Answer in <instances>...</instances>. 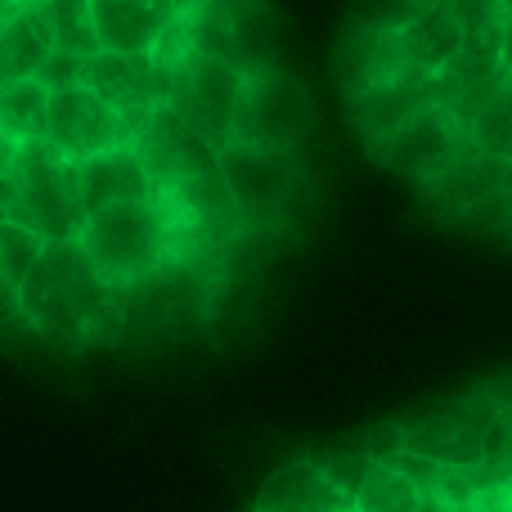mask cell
<instances>
[{"instance_id":"cell-18","label":"cell","mask_w":512,"mask_h":512,"mask_svg":"<svg viewBox=\"0 0 512 512\" xmlns=\"http://www.w3.org/2000/svg\"><path fill=\"white\" fill-rule=\"evenodd\" d=\"M176 0H90V23H95L99 50L117 54H149L158 36L176 18Z\"/></svg>"},{"instance_id":"cell-22","label":"cell","mask_w":512,"mask_h":512,"mask_svg":"<svg viewBox=\"0 0 512 512\" xmlns=\"http://www.w3.org/2000/svg\"><path fill=\"white\" fill-rule=\"evenodd\" d=\"M50 32H45L41 14L32 5H23L14 18L0 23V86H14L23 77H36V68L50 54Z\"/></svg>"},{"instance_id":"cell-31","label":"cell","mask_w":512,"mask_h":512,"mask_svg":"<svg viewBox=\"0 0 512 512\" xmlns=\"http://www.w3.org/2000/svg\"><path fill=\"white\" fill-rule=\"evenodd\" d=\"M508 72H512V68H508Z\"/></svg>"},{"instance_id":"cell-14","label":"cell","mask_w":512,"mask_h":512,"mask_svg":"<svg viewBox=\"0 0 512 512\" xmlns=\"http://www.w3.org/2000/svg\"><path fill=\"white\" fill-rule=\"evenodd\" d=\"M508 189H512V162L472 149L459 162H450L441 176L427 180L423 198H427V207H441L454 221H468L472 212H481L490 198L508 194Z\"/></svg>"},{"instance_id":"cell-10","label":"cell","mask_w":512,"mask_h":512,"mask_svg":"<svg viewBox=\"0 0 512 512\" xmlns=\"http://www.w3.org/2000/svg\"><path fill=\"white\" fill-rule=\"evenodd\" d=\"M41 140L59 158L81 162L90 153L113 149V144H131V122L113 104H104L90 86H63V90H50Z\"/></svg>"},{"instance_id":"cell-29","label":"cell","mask_w":512,"mask_h":512,"mask_svg":"<svg viewBox=\"0 0 512 512\" xmlns=\"http://www.w3.org/2000/svg\"><path fill=\"white\" fill-rule=\"evenodd\" d=\"M364 450L373 454V459H391V454L400 450V423H382V427H373L369 432V441H364Z\"/></svg>"},{"instance_id":"cell-4","label":"cell","mask_w":512,"mask_h":512,"mask_svg":"<svg viewBox=\"0 0 512 512\" xmlns=\"http://www.w3.org/2000/svg\"><path fill=\"white\" fill-rule=\"evenodd\" d=\"M230 203L239 212L243 230L279 234L292 225L301 198H306V171L301 158L288 149H256V144H225L216 153Z\"/></svg>"},{"instance_id":"cell-2","label":"cell","mask_w":512,"mask_h":512,"mask_svg":"<svg viewBox=\"0 0 512 512\" xmlns=\"http://www.w3.org/2000/svg\"><path fill=\"white\" fill-rule=\"evenodd\" d=\"M212 306L216 292L203 256H171L144 279L113 288V337H158L198 328V319Z\"/></svg>"},{"instance_id":"cell-20","label":"cell","mask_w":512,"mask_h":512,"mask_svg":"<svg viewBox=\"0 0 512 512\" xmlns=\"http://www.w3.org/2000/svg\"><path fill=\"white\" fill-rule=\"evenodd\" d=\"M463 41H468V36H463V27L454 23L450 5H427L400 23V45H405L409 68L432 72V77L463 50Z\"/></svg>"},{"instance_id":"cell-11","label":"cell","mask_w":512,"mask_h":512,"mask_svg":"<svg viewBox=\"0 0 512 512\" xmlns=\"http://www.w3.org/2000/svg\"><path fill=\"white\" fill-rule=\"evenodd\" d=\"M81 86H90L104 104L131 122V135L149 108L167 104L171 90V68H162L153 54H117V50H95L81 59Z\"/></svg>"},{"instance_id":"cell-21","label":"cell","mask_w":512,"mask_h":512,"mask_svg":"<svg viewBox=\"0 0 512 512\" xmlns=\"http://www.w3.org/2000/svg\"><path fill=\"white\" fill-rule=\"evenodd\" d=\"M355 508L360 512H468L459 504H450L445 495L418 486L414 477L396 472L391 463H373V472L364 477L360 495H355Z\"/></svg>"},{"instance_id":"cell-12","label":"cell","mask_w":512,"mask_h":512,"mask_svg":"<svg viewBox=\"0 0 512 512\" xmlns=\"http://www.w3.org/2000/svg\"><path fill=\"white\" fill-rule=\"evenodd\" d=\"M189 36H194L198 54L225 59L234 68H252L265 63V36H270V18H265L261 0H198L185 9Z\"/></svg>"},{"instance_id":"cell-8","label":"cell","mask_w":512,"mask_h":512,"mask_svg":"<svg viewBox=\"0 0 512 512\" xmlns=\"http://www.w3.org/2000/svg\"><path fill=\"white\" fill-rule=\"evenodd\" d=\"M373 162H382L387 171L396 176L414 180V185H427L432 176H441L450 162H459L463 153H472V140H468V126L441 104H423L414 117L396 126L387 140L373 144Z\"/></svg>"},{"instance_id":"cell-23","label":"cell","mask_w":512,"mask_h":512,"mask_svg":"<svg viewBox=\"0 0 512 512\" xmlns=\"http://www.w3.org/2000/svg\"><path fill=\"white\" fill-rule=\"evenodd\" d=\"M45 108H50V90L36 77H23L14 86H0V135L14 144L41 140L45 135Z\"/></svg>"},{"instance_id":"cell-24","label":"cell","mask_w":512,"mask_h":512,"mask_svg":"<svg viewBox=\"0 0 512 512\" xmlns=\"http://www.w3.org/2000/svg\"><path fill=\"white\" fill-rule=\"evenodd\" d=\"M468 140L472 149L495 153V158L512 162V72L472 108L468 117Z\"/></svg>"},{"instance_id":"cell-5","label":"cell","mask_w":512,"mask_h":512,"mask_svg":"<svg viewBox=\"0 0 512 512\" xmlns=\"http://www.w3.org/2000/svg\"><path fill=\"white\" fill-rule=\"evenodd\" d=\"M9 216L32 225L45 243L77 239L81 198H77V162L59 158L45 140H23L9 162Z\"/></svg>"},{"instance_id":"cell-28","label":"cell","mask_w":512,"mask_h":512,"mask_svg":"<svg viewBox=\"0 0 512 512\" xmlns=\"http://www.w3.org/2000/svg\"><path fill=\"white\" fill-rule=\"evenodd\" d=\"M36 81L45 90H63V86H81V54H63V50H50L45 63L36 68Z\"/></svg>"},{"instance_id":"cell-19","label":"cell","mask_w":512,"mask_h":512,"mask_svg":"<svg viewBox=\"0 0 512 512\" xmlns=\"http://www.w3.org/2000/svg\"><path fill=\"white\" fill-rule=\"evenodd\" d=\"M351 504L355 499L346 495L342 486H333V477L306 454V459L283 463V468L265 481L252 512H346Z\"/></svg>"},{"instance_id":"cell-17","label":"cell","mask_w":512,"mask_h":512,"mask_svg":"<svg viewBox=\"0 0 512 512\" xmlns=\"http://www.w3.org/2000/svg\"><path fill=\"white\" fill-rule=\"evenodd\" d=\"M432 99H436V77L432 72L405 68L400 77L382 81V86L364 90V95L346 99V104H351V122H355V131H360V140L373 149V144L387 140L405 117H414L418 108L432 104Z\"/></svg>"},{"instance_id":"cell-27","label":"cell","mask_w":512,"mask_h":512,"mask_svg":"<svg viewBox=\"0 0 512 512\" xmlns=\"http://www.w3.org/2000/svg\"><path fill=\"white\" fill-rule=\"evenodd\" d=\"M445 5H450L454 23L463 27V36H486V32L508 27L504 5H499V0H445Z\"/></svg>"},{"instance_id":"cell-26","label":"cell","mask_w":512,"mask_h":512,"mask_svg":"<svg viewBox=\"0 0 512 512\" xmlns=\"http://www.w3.org/2000/svg\"><path fill=\"white\" fill-rule=\"evenodd\" d=\"M310 459H315L319 468H324L328 477H333V486H342L351 499L360 495L364 477H369L373 463H378L369 450H364V445H360V450H342V454H310Z\"/></svg>"},{"instance_id":"cell-7","label":"cell","mask_w":512,"mask_h":512,"mask_svg":"<svg viewBox=\"0 0 512 512\" xmlns=\"http://www.w3.org/2000/svg\"><path fill=\"white\" fill-rule=\"evenodd\" d=\"M239 90H243V68L194 50L185 63L171 68L167 108L189 126V131L203 135L212 149H225L234 135Z\"/></svg>"},{"instance_id":"cell-13","label":"cell","mask_w":512,"mask_h":512,"mask_svg":"<svg viewBox=\"0 0 512 512\" xmlns=\"http://www.w3.org/2000/svg\"><path fill=\"white\" fill-rule=\"evenodd\" d=\"M131 144L144 158V167H149L153 189H171V185H180V180L207 176V171H216V153H221L198 131H189L167 104L149 108V113L140 117Z\"/></svg>"},{"instance_id":"cell-25","label":"cell","mask_w":512,"mask_h":512,"mask_svg":"<svg viewBox=\"0 0 512 512\" xmlns=\"http://www.w3.org/2000/svg\"><path fill=\"white\" fill-rule=\"evenodd\" d=\"M45 239L32 230V225L14 221V216H0V274L9 283H23L27 270L41 261Z\"/></svg>"},{"instance_id":"cell-30","label":"cell","mask_w":512,"mask_h":512,"mask_svg":"<svg viewBox=\"0 0 512 512\" xmlns=\"http://www.w3.org/2000/svg\"><path fill=\"white\" fill-rule=\"evenodd\" d=\"M14 324H23V315H18V283H9L5 274H0V333Z\"/></svg>"},{"instance_id":"cell-6","label":"cell","mask_w":512,"mask_h":512,"mask_svg":"<svg viewBox=\"0 0 512 512\" xmlns=\"http://www.w3.org/2000/svg\"><path fill=\"white\" fill-rule=\"evenodd\" d=\"M315 126V104L306 86L279 63H252L243 68L239 113H234L230 144H256V149H288L297 153L310 140Z\"/></svg>"},{"instance_id":"cell-3","label":"cell","mask_w":512,"mask_h":512,"mask_svg":"<svg viewBox=\"0 0 512 512\" xmlns=\"http://www.w3.org/2000/svg\"><path fill=\"white\" fill-rule=\"evenodd\" d=\"M77 243L108 288H126V283L144 279L149 270H158L162 261L176 256L171 225L153 198L113 203V207L90 212L77 230Z\"/></svg>"},{"instance_id":"cell-1","label":"cell","mask_w":512,"mask_h":512,"mask_svg":"<svg viewBox=\"0 0 512 512\" xmlns=\"http://www.w3.org/2000/svg\"><path fill=\"white\" fill-rule=\"evenodd\" d=\"M18 315L45 342H108L113 337V288L99 279L77 239H54L18 283Z\"/></svg>"},{"instance_id":"cell-9","label":"cell","mask_w":512,"mask_h":512,"mask_svg":"<svg viewBox=\"0 0 512 512\" xmlns=\"http://www.w3.org/2000/svg\"><path fill=\"white\" fill-rule=\"evenodd\" d=\"M499 409L504 405H490V400H459L450 409L409 418L400 423V450L423 454L445 468H486V432Z\"/></svg>"},{"instance_id":"cell-16","label":"cell","mask_w":512,"mask_h":512,"mask_svg":"<svg viewBox=\"0 0 512 512\" xmlns=\"http://www.w3.org/2000/svg\"><path fill=\"white\" fill-rule=\"evenodd\" d=\"M77 198L81 212H99L113 203H140L153 198V180L144 158L135 153V144H113L104 153H90L77 162Z\"/></svg>"},{"instance_id":"cell-15","label":"cell","mask_w":512,"mask_h":512,"mask_svg":"<svg viewBox=\"0 0 512 512\" xmlns=\"http://www.w3.org/2000/svg\"><path fill=\"white\" fill-rule=\"evenodd\" d=\"M405 68L409 59H405V45H400V23H387V18L360 23L342 41V50H337V81H342L346 99L400 77Z\"/></svg>"}]
</instances>
